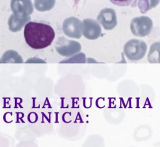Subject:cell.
<instances>
[{"instance_id": "3", "label": "cell", "mask_w": 160, "mask_h": 147, "mask_svg": "<svg viewBox=\"0 0 160 147\" xmlns=\"http://www.w3.org/2000/svg\"><path fill=\"white\" fill-rule=\"evenodd\" d=\"M153 23L152 19L146 16L134 18L130 23V30L133 35L144 37L149 35L152 30Z\"/></svg>"}, {"instance_id": "10", "label": "cell", "mask_w": 160, "mask_h": 147, "mask_svg": "<svg viewBox=\"0 0 160 147\" xmlns=\"http://www.w3.org/2000/svg\"><path fill=\"white\" fill-rule=\"evenodd\" d=\"M147 58L151 63H160V42H155L151 45Z\"/></svg>"}, {"instance_id": "6", "label": "cell", "mask_w": 160, "mask_h": 147, "mask_svg": "<svg viewBox=\"0 0 160 147\" xmlns=\"http://www.w3.org/2000/svg\"><path fill=\"white\" fill-rule=\"evenodd\" d=\"M97 21L106 30L114 28L118 23L117 16L114 9L106 8L102 9L97 16Z\"/></svg>"}, {"instance_id": "5", "label": "cell", "mask_w": 160, "mask_h": 147, "mask_svg": "<svg viewBox=\"0 0 160 147\" xmlns=\"http://www.w3.org/2000/svg\"><path fill=\"white\" fill-rule=\"evenodd\" d=\"M62 30L66 36L79 39L82 36V23L76 17L68 18L62 23Z\"/></svg>"}, {"instance_id": "8", "label": "cell", "mask_w": 160, "mask_h": 147, "mask_svg": "<svg viewBox=\"0 0 160 147\" xmlns=\"http://www.w3.org/2000/svg\"><path fill=\"white\" fill-rule=\"evenodd\" d=\"M11 7L14 14L20 17L29 16L33 10L30 1H12Z\"/></svg>"}, {"instance_id": "1", "label": "cell", "mask_w": 160, "mask_h": 147, "mask_svg": "<svg viewBox=\"0 0 160 147\" xmlns=\"http://www.w3.org/2000/svg\"><path fill=\"white\" fill-rule=\"evenodd\" d=\"M24 36L30 47L39 50L51 44L55 37V32L48 24L31 21L25 25Z\"/></svg>"}, {"instance_id": "4", "label": "cell", "mask_w": 160, "mask_h": 147, "mask_svg": "<svg viewBox=\"0 0 160 147\" xmlns=\"http://www.w3.org/2000/svg\"><path fill=\"white\" fill-rule=\"evenodd\" d=\"M56 49L61 55L70 57L79 52L81 50V45L78 41L61 37L56 42Z\"/></svg>"}, {"instance_id": "9", "label": "cell", "mask_w": 160, "mask_h": 147, "mask_svg": "<svg viewBox=\"0 0 160 147\" xmlns=\"http://www.w3.org/2000/svg\"><path fill=\"white\" fill-rule=\"evenodd\" d=\"M30 17H20L12 14L8 21L9 30L12 31L16 32L21 30L22 27L29 21Z\"/></svg>"}, {"instance_id": "7", "label": "cell", "mask_w": 160, "mask_h": 147, "mask_svg": "<svg viewBox=\"0 0 160 147\" xmlns=\"http://www.w3.org/2000/svg\"><path fill=\"white\" fill-rule=\"evenodd\" d=\"M82 35L88 40H96L101 33V27L98 22L92 19H84L82 21Z\"/></svg>"}, {"instance_id": "2", "label": "cell", "mask_w": 160, "mask_h": 147, "mask_svg": "<svg viewBox=\"0 0 160 147\" xmlns=\"http://www.w3.org/2000/svg\"><path fill=\"white\" fill-rule=\"evenodd\" d=\"M147 44L142 40L131 39L124 45V53L126 58L130 60H141L147 52Z\"/></svg>"}]
</instances>
